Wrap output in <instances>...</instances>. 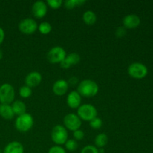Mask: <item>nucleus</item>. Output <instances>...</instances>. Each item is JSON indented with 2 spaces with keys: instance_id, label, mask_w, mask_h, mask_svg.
<instances>
[{
  "instance_id": "f8f14e48",
  "label": "nucleus",
  "mask_w": 153,
  "mask_h": 153,
  "mask_svg": "<svg viewBox=\"0 0 153 153\" xmlns=\"http://www.w3.org/2000/svg\"><path fill=\"white\" fill-rule=\"evenodd\" d=\"M80 60L81 57L79 54L76 53V52H72V53L67 55L65 58L60 63V66L63 69H69L72 66L79 64Z\"/></svg>"
},
{
  "instance_id": "f257e3e1",
  "label": "nucleus",
  "mask_w": 153,
  "mask_h": 153,
  "mask_svg": "<svg viewBox=\"0 0 153 153\" xmlns=\"http://www.w3.org/2000/svg\"><path fill=\"white\" fill-rule=\"evenodd\" d=\"M77 91L81 97L91 98L95 97L98 94L99 85L97 82L91 79H85L79 83Z\"/></svg>"
},
{
  "instance_id": "473e14b6",
  "label": "nucleus",
  "mask_w": 153,
  "mask_h": 153,
  "mask_svg": "<svg viewBox=\"0 0 153 153\" xmlns=\"http://www.w3.org/2000/svg\"><path fill=\"white\" fill-rule=\"evenodd\" d=\"M2 58H3V52H2V51L0 49V61L2 59Z\"/></svg>"
},
{
  "instance_id": "4468645a",
  "label": "nucleus",
  "mask_w": 153,
  "mask_h": 153,
  "mask_svg": "<svg viewBox=\"0 0 153 153\" xmlns=\"http://www.w3.org/2000/svg\"><path fill=\"white\" fill-rule=\"evenodd\" d=\"M69 89V83L64 79H58L52 85V91L57 96H63Z\"/></svg>"
},
{
  "instance_id": "c756f323",
  "label": "nucleus",
  "mask_w": 153,
  "mask_h": 153,
  "mask_svg": "<svg viewBox=\"0 0 153 153\" xmlns=\"http://www.w3.org/2000/svg\"><path fill=\"white\" fill-rule=\"evenodd\" d=\"M126 34V28H124L123 26H120L115 31V35L119 38L125 37Z\"/></svg>"
},
{
  "instance_id": "bb28decb",
  "label": "nucleus",
  "mask_w": 153,
  "mask_h": 153,
  "mask_svg": "<svg viewBox=\"0 0 153 153\" xmlns=\"http://www.w3.org/2000/svg\"><path fill=\"white\" fill-rule=\"evenodd\" d=\"M80 153H99V149L94 145H87L81 150Z\"/></svg>"
},
{
  "instance_id": "a878e982",
  "label": "nucleus",
  "mask_w": 153,
  "mask_h": 153,
  "mask_svg": "<svg viewBox=\"0 0 153 153\" xmlns=\"http://www.w3.org/2000/svg\"><path fill=\"white\" fill-rule=\"evenodd\" d=\"M64 4L62 0H47L46 4L52 9H58Z\"/></svg>"
},
{
  "instance_id": "6e6552de",
  "label": "nucleus",
  "mask_w": 153,
  "mask_h": 153,
  "mask_svg": "<svg viewBox=\"0 0 153 153\" xmlns=\"http://www.w3.org/2000/svg\"><path fill=\"white\" fill-rule=\"evenodd\" d=\"M64 126L70 131H76L79 129L82 126V120L76 114L70 113L65 115L63 120Z\"/></svg>"
},
{
  "instance_id": "412c9836",
  "label": "nucleus",
  "mask_w": 153,
  "mask_h": 153,
  "mask_svg": "<svg viewBox=\"0 0 153 153\" xmlns=\"http://www.w3.org/2000/svg\"><path fill=\"white\" fill-rule=\"evenodd\" d=\"M85 3H86L85 0H66L64 1V6L67 9H73L78 6L83 5Z\"/></svg>"
},
{
  "instance_id": "c85d7f7f",
  "label": "nucleus",
  "mask_w": 153,
  "mask_h": 153,
  "mask_svg": "<svg viewBox=\"0 0 153 153\" xmlns=\"http://www.w3.org/2000/svg\"><path fill=\"white\" fill-rule=\"evenodd\" d=\"M73 137L76 140H81L85 137V132L82 129H78L76 131H73Z\"/></svg>"
},
{
  "instance_id": "aec40b11",
  "label": "nucleus",
  "mask_w": 153,
  "mask_h": 153,
  "mask_svg": "<svg viewBox=\"0 0 153 153\" xmlns=\"http://www.w3.org/2000/svg\"><path fill=\"white\" fill-rule=\"evenodd\" d=\"M108 141V137L107 134L105 133H100V134H97L94 139L95 146L97 148H100V149L105 147L107 145Z\"/></svg>"
},
{
  "instance_id": "5701e85b",
  "label": "nucleus",
  "mask_w": 153,
  "mask_h": 153,
  "mask_svg": "<svg viewBox=\"0 0 153 153\" xmlns=\"http://www.w3.org/2000/svg\"><path fill=\"white\" fill-rule=\"evenodd\" d=\"M19 94L23 99L29 98L31 96V94H32V90L29 87L26 86V85H24V86H22L19 88Z\"/></svg>"
},
{
  "instance_id": "423d86ee",
  "label": "nucleus",
  "mask_w": 153,
  "mask_h": 153,
  "mask_svg": "<svg viewBox=\"0 0 153 153\" xmlns=\"http://www.w3.org/2000/svg\"><path fill=\"white\" fill-rule=\"evenodd\" d=\"M128 73L134 79H142L148 74V69L146 66L142 63L134 62L128 66Z\"/></svg>"
},
{
  "instance_id": "2eb2a0df",
  "label": "nucleus",
  "mask_w": 153,
  "mask_h": 153,
  "mask_svg": "<svg viewBox=\"0 0 153 153\" xmlns=\"http://www.w3.org/2000/svg\"><path fill=\"white\" fill-rule=\"evenodd\" d=\"M140 23V19L136 14H128L125 16L123 19V25L125 28H137Z\"/></svg>"
},
{
  "instance_id": "9d476101",
  "label": "nucleus",
  "mask_w": 153,
  "mask_h": 153,
  "mask_svg": "<svg viewBox=\"0 0 153 153\" xmlns=\"http://www.w3.org/2000/svg\"><path fill=\"white\" fill-rule=\"evenodd\" d=\"M48 11V5L46 2L42 0H38L33 3L31 7V12L33 16L37 19H41L44 17Z\"/></svg>"
},
{
  "instance_id": "b1692460",
  "label": "nucleus",
  "mask_w": 153,
  "mask_h": 153,
  "mask_svg": "<svg viewBox=\"0 0 153 153\" xmlns=\"http://www.w3.org/2000/svg\"><path fill=\"white\" fill-rule=\"evenodd\" d=\"M64 145H65L66 149L70 152H74L78 148L77 140H76L75 139H68L64 143Z\"/></svg>"
},
{
  "instance_id": "7ed1b4c3",
  "label": "nucleus",
  "mask_w": 153,
  "mask_h": 153,
  "mask_svg": "<svg viewBox=\"0 0 153 153\" xmlns=\"http://www.w3.org/2000/svg\"><path fill=\"white\" fill-rule=\"evenodd\" d=\"M97 109L91 104L81 105L77 109V115L82 120L84 121L90 122L97 117Z\"/></svg>"
},
{
  "instance_id": "dca6fc26",
  "label": "nucleus",
  "mask_w": 153,
  "mask_h": 153,
  "mask_svg": "<svg viewBox=\"0 0 153 153\" xmlns=\"http://www.w3.org/2000/svg\"><path fill=\"white\" fill-rule=\"evenodd\" d=\"M2 153H24V146L20 142L11 141L6 145Z\"/></svg>"
},
{
  "instance_id": "7c9ffc66",
  "label": "nucleus",
  "mask_w": 153,
  "mask_h": 153,
  "mask_svg": "<svg viewBox=\"0 0 153 153\" xmlns=\"http://www.w3.org/2000/svg\"><path fill=\"white\" fill-rule=\"evenodd\" d=\"M5 37V33H4V29L1 27H0V45L3 43Z\"/></svg>"
},
{
  "instance_id": "72a5a7b5",
  "label": "nucleus",
  "mask_w": 153,
  "mask_h": 153,
  "mask_svg": "<svg viewBox=\"0 0 153 153\" xmlns=\"http://www.w3.org/2000/svg\"><path fill=\"white\" fill-rule=\"evenodd\" d=\"M105 152V150L103 148H101V149H99V153H104Z\"/></svg>"
},
{
  "instance_id": "6ab92c4d",
  "label": "nucleus",
  "mask_w": 153,
  "mask_h": 153,
  "mask_svg": "<svg viewBox=\"0 0 153 153\" xmlns=\"http://www.w3.org/2000/svg\"><path fill=\"white\" fill-rule=\"evenodd\" d=\"M82 19L88 25H92L97 22V14L93 10H88L82 15Z\"/></svg>"
},
{
  "instance_id": "1a4fd4ad",
  "label": "nucleus",
  "mask_w": 153,
  "mask_h": 153,
  "mask_svg": "<svg viewBox=\"0 0 153 153\" xmlns=\"http://www.w3.org/2000/svg\"><path fill=\"white\" fill-rule=\"evenodd\" d=\"M38 28L36 20L32 18H25L19 22L18 28L19 31L25 34H34Z\"/></svg>"
},
{
  "instance_id": "4be33fe9",
  "label": "nucleus",
  "mask_w": 153,
  "mask_h": 153,
  "mask_svg": "<svg viewBox=\"0 0 153 153\" xmlns=\"http://www.w3.org/2000/svg\"><path fill=\"white\" fill-rule=\"evenodd\" d=\"M37 30L39 31V32L41 33L42 34H48L52 31V26L49 22H42L40 25H38V28Z\"/></svg>"
},
{
  "instance_id": "393cba45",
  "label": "nucleus",
  "mask_w": 153,
  "mask_h": 153,
  "mask_svg": "<svg viewBox=\"0 0 153 153\" xmlns=\"http://www.w3.org/2000/svg\"><path fill=\"white\" fill-rule=\"evenodd\" d=\"M89 123H90V126H91L92 128H94V129H99V128H100L102 126L103 122L101 118L97 117L94 118V120L90 121Z\"/></svg>"
},
{
  "instance_id": "0eeeda50",
  "label": "nucleus",
  "mask_w": 153,
  "mask_h": 153,
  "mask_svg": "<svg viewBox=\"0 0 153 153\" xmlns=\"http://www.w3.org/2000/svg\"><path fill=\"white\" fill-rule=\"evenodd\" d=\"M67 56L65 49L60 46H56L49 49L46 55L47 60L52 64H60Z\"/></svg>"
},
{
  "instance_id": "cd10ccee",
  "label": "nucleus",
  "mask_w": 153,
  "mask_h": 153,
  "mask_svg": "<svg viewBox=\"0 0 153 153\" xmlns=\"http://www.w3.org/2000/svg\"><path fill=\"white\" fill-rule=\"evenodd\" d=\"M48 153H67V152H66V149H64V148H63L61 146L55 145L49 148Z\"/></svg>"
},
{
  "instance_id": "2f4dec72",
  "label": "nucleus",
  "mask_w": 153,
  "mask_h": 153,
  "mask_svg": "<svg viewBox=\"0 0 153 153\" xmlns=\"http://www.w3.org/2000/svg\"><path fill=\"white\" fill-rule=\"evenodd\" d=\"M77 82H78V79H76V77H71L70 79V80H69L68 83H69V85H76Z\"/></svg>"
},
{
  "instance_id": "f704fd0d",
  "label": "nucleus",
  "mask_w": 153,
  "mask_h": 153,
  "mask_svg": "<svg viewBox=\"0 0 153 153\" xmlns=\"http://www.w3.org/2000/svg\"><path fill=\"white\" fill-rule=\"evenodd\" d=\"M0 153H2V152H1V149H0Z\"/></svg>"
},
{
  "instance_id": "f3484780",
  "label": "nucleus",
  "mask_w": 153,
  "mask_h": 153,
  "mask_svg": "<svg viewBox=\"0 0 153 153\" xmlns=\"http://www.w3.org/2000/svg\"><path fill=\"white\" fill-rule=\"evenodd\" d=\"M0 116L4 120H12L14 117V113L10 105L0 104Z\"/></svg>"
},
{
  "instance_id": "39448f33",
  "label": "nucleus",
  "mask_w": 153,
  "mask_h": 153,
  "mask_svg": "<svg viewBox=\"0 0 153 153\" xmlns=\"http://www.w3.org/2000/svg\"><path fill=\"white\" fill-rule=\"evenodd\" d=\"M15 99L14 88L9 83H4L0 86V102L1 104L10 105Z\"/></svg>"
},
{
  "instance_id": "9b49d317",
  "label": "nucleus",
  "mask_w": 153,
  "mask_h": 153,
  "mask_svg": "<svg viewBox=\"0 0 153 153\" xmlns=\"http://www.w3.org/2000/svg\"><path fill=\"white\" fill-rule=\"evenodd\" d=\"M42 75L37 71H31L25 76V85L29 88H34L37 87L41 83Z\"/></svg>"
},
{
  "instance_id": "20e7f679",
  "label": "nucleus",
  "mask_w": 153,
  "mask_h": 153,
  "mask_svg": "<svg viewBox=\"0 0 153 153\" xmlns=\"http://www.w3.org/2000/svg\"><path fill=\"white\" fill-rule=\"evenodd\" d=\"M51 138L58 146L64 145L68 140V132L67 128L62 125L55 126L51 131Z\"/></svg>"
},
{
  "instance_id": "f03ea898",
  "label": "nucleus",
  "mask_w": 153,
  "mask_h": 153,
  "mask_svg": "<svg viewBox=\"0 0 153 153\" xmlns=\"http://www.w3.org/2000/svg\"><path fill=\"white\" fill-rule=\"evenodd\" d=\"M34 123V118L32 115L28 113L18 116L15 120V128L20 132H27L31 129Z\"/></svg>"
},
{
  "instance_id": "a211bd4d",
  "label": "nucleus",
  "mask_w": 153,
  "mask_h": 153,
  "mask_svg": "<svg viewBox=\"0 0 153 153\" xmlns=\"http://www.w3.org/2000/svg\"><path fill=\"white\" fill-rule=\"evenodd\" d=\"M12 109L14 113V115L20 116L23 114L26 113V105L25 103L21 100H15L11 105Z\"/></svg>"
},
{
  "instance_id": "ddd939ff",
  "label": "nucleus",
  "mask_w": 153,
  "mask_h": 153,
  "mask_svg": "<svg viewBox=\"0 0 153 153\" xmlns=\"http://www.w3.org/2000/svg\"><path fill=\"white\" fill-rule=\"evenodd\" d=\"M82 102V97L78 93V91H73L68 94L67 97V104L70 108L78 109L81 105Z\"/></svg>"
}]
</instances>
